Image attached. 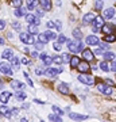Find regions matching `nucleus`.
<instances>
[{"label": "nucleus", "instance_id": "obj_1", "mask_svg": "<svg viewBox=\"0 0 116 122\" xmlns=\"http://www.w3.org/2000/svg\"><path fill=\"white\" fill-rule=\"evenodd\" d=\"M66 42H68L69 50L72 53H80V52L84 50V44H82L81 39L74 38V39H72V41H66Z\"/></svg>", "mask_w": 116, "mask_h": 122}, {"label": "nucleus", "instance_id": "obj_2", "mask_svg": "<svg viewBox=\"0 0 116 122\" xmlns=\"http://www.w3.org/2000/svg\"><path fill=\"white\" fill-rule=\"evenodd\" d=\"M77 79L80 80V81H81V83L86 84V86H93V84H95V79H93V76H90V75L81 73Z\"/></svg>", "mask_w": 116, "mask_h": 122}, {"label": "nucleus", "instance_id": "obj_3", "mask_svg": "<svg viewBox=\"0 0 116 122\" xmlns=\"http://www.w3.org/2000/svg\"><path fill=\"white\" fill-rule=\"evenodd\" d=\"M0 72L7 75V76H11L12 75V66H11V64L7 62V61H1L0 62Z\"/></svg>", "mask_w": 116, "mask_h": 122}, {"label": "nucleus", "instance_id": "obj_4", "mask_svg": "<svg viewBox=\"0 0 116 122\" xmlns=\"http://www.w3.org/2000/svg\"><path fill=\"white\" fill-rule=\"evenodd\" d=\"M97 90H99L101 94H104V95H112V92H113V87H111V86H108V84H105V83L97 84Z\"/></svg>", "mask_w": 116, "mask_h": 122}, {"label": "nucleus", "instance_id": "obj_5", "mask_svg": "<svg viewBox=\"0 0 116 122\" xmlns=\"http://www.w3.org/2000/svg\"><path fill=\"white\" fill-rule=\"evenodd\" d=\"M19 38H20V41L23 44H26V45L34 44V37H32V34H30V33H20Z\"/></svg>", "mask_w": 116, "mask_h": 122}, {"label": "nucleus", "instance_id": "obj_6", "mask_svg": "<svg viewBox=\"0 0 116 122\" xmlns=\"http://www.w3.org/2000/svg\"><path fill=\"white\" fill-rule=\"evenodd\" d=\"M101 30H103L104 34H115L116 26L113 23H104L103 27H101Z\"/></svg>", "mask_w": 116, "mask_h": 122}, {"label": "nucleus", "instance_id": "obj_7", "mask_svg": "<svg viewBox=\"0 0 116 122\" xmlns=\"http://www.w3.org/2000/svg\"><path fill=\"white\" fill-rule=\"evenodd\" d=\"M77 69L81 72V73H88L89 72V69H90V66H89V64H88V61H81L80 64H78V66H77Z\"/></svg>", "mask_w": 116, "mask_h": 122}, {"label": "nucleus", "instance_id": "obj_8", "mask_svg": "<svg viewBox=\"0 0 116 122\" xmlns=\"http://www.w3.org/2000/svg\"><path fill=\"white\" fill-rule=\"evenodd\" d=\"M82 58L85 61H92L95 58V53L92 52L90 49H84L82 50Z\"/></svg>", "mask_w": 116, "mask_h": 122}, {"label": "nucleus", "instance_id": "obj_9", "mask_svg": "<svg viewBox=\"0 0 116 122\" xmlns=\"http://www.w3.org/2000/svg\"><path fill=\"white\" fill-rule=\"evenodd\" d=\"M115 15H116V10L115 8H107V10H104L103 18L104 19H112Z\"/></svg>", "mask_w": 116, "mask_h": 122}, {"label": "nucleus", "instance_id": "obj_10", "mask_svg": "<svg viewBox=\"0 0 116 122\" xmlns=\"http://www.w3.org/2000/svg\"><path fill=\"white\" fill-rule=\"evenodd\" d=\"M99 38L96 37V35H88L86 37V44L89 45V46H95V45H99Z\"/></svg>", "mask_w": 116, "mask_h": 122}, {"label": "nucleus", "instance_id": "obj_11", "mask_svg": "<svg viewBox=\"0 0 116 122\" xmlns=\"http://www.w3.org/2000/svg\"><path fill=\"white\" fill-rule=\"evenodd\" d=\"M58 73H60L58 69H54V68H47V69L45 71V75H46L47 77H50V79L57 77V75H58Z\"/></svg>", "mask_w": 116, "mask_h": 122}, {"label": "nucleus", "instance_id": "obj_12", "mask_svg": "<svg viewBox=\"0 0 116 122\" xmlns=\"http://www.w3.org/2000/svg\"><path fill=\"white\" fill-rule=\"evenodd\" d=\"M95 14L93 12H88V14H85L84 15V18H82V22L85 23V25H88V23H92L93 22V19H95Z\"/></svg>", "mask_w": 116, "mask_h": 122}, {"label": "nucleus", "instance_id": "obj_13", "mask_svg": "<svg viewBox=\"0 0 116 122\" xmlns=\"http://www.w3.org/2000/svg\"><path fill=\"white\" fill-rule=\"evenodd\" d=\"M93 26L95 27H103V25H104V18L103 16H100V15H97V16H95V19H93Z\"/></svg>", "mask_w": 116, "mask_h": 122}, {"label": "nucleus", "instance_id": "obj_14", "mask_svg": "<svg viewBox=\"0 0 116 122\" xmlns=\"http://www.w3.org/2000/svg\"><path fill=\"white\" fill-rule=\"evenodd\" d=\"M69 118L70 119H74V121H82V119H86V115H82V114H77V113H69Z\"/></svg>", "mask_w": 116, "mask_h": 122}, {"label": "nucleus", "instance_id": "obj_15", "mask_svg": "<svg viewBox=\"0 0 116 122\" xmlns=\"http://www.w3.org/2000/svg\"><path fill=\"white\" fill-rule=\"evenodd\" d=\"M39 3H41V7L45 11H50L51 10V0H39Z\"/></svg>", "mask_w": 116, "mask_h": 122}, {"label": "nucleus", "instance_id": "obj_16", "mask_svg": "<svg viewBox=\"0 0 116 122\" xmlns=\"http://www.w3.org/2000/svg\"><path fill=\"white\" fill-rule=\"evenodd\" d=\"M58 91L61 92V94H64V95H69L70 94V91H69V86L65 83H61L60 86H58Z\"/></svg>", "mask_w": 116, "mask_h": 122}, {"label": "nucleus", "instance_id": "obj_17", "mask_svg": "<svg viewBox=\"0 0 116 122\" xmlns=\"http://www.w3.org/2000/svg\"><path fill=\"white\" fill-rule=\"evenodd\" d=\"M9 98H11V92H8V91H4L0 94V102L1 103H7L9 100Z\"/></svg>", "mask_w": 116, "mask_h": 122}, {"label": "nucleus", "instance_id": "obj_18", "mask_svg": "<svg viewBox=\"0 0 116 122\" xmlns=\"http://www.w3.org/2000/svg\"><path fill=\"white\" fill-rule=\"evenodd\" d=\"M80 62H81V58H80V57H77V56H73L72 58H70V62H69V64H70V66H72V68H77Z\"/></svg>", "mask_w": 116, "mask_h": 122}, {"label": "nucleus", "instance_id": "obj_19", "mask_svg": "<svg viewBox=\"0 0 116 122\" xmlns=\"http://www.w3.org/2000/svg\"><path fill=\"white\" fill-rule=\"evenodd\" d=\"M11 66H12V69H19V65H20V61H19V58L15 56H12L11 58Z\"/></svg>", "mask_w": 116, "mask_h": 122}, {"label": "nucleus", "instance_id": "obj_20", "mask_svg": "<svg viewBox=\"0 0 116 122\" xmlns=\"http://www.w3.org/2000/svg\"><path fill=\"white\" fill-rule=\"evenodd\" d=\"M0 115H4V117H11L12 113H11V110L7 107V106H1L0 107Z\"/></svg>", "mask_w": 116, "mask_h": 122}, {"label": "nucleus", "instance_id": "obj_21", "mask_svg": "<svg viewBox=\"0 0 116 122\" xmlns=\"http://www.w3.org/2000/svg\"><path fill=\"white\" fill-rule=\"evenodd\" d=\"M11 87L18 91V88H19V90H23V88H24V84L20 83L19 80H12V81H11Z\"/></svg>", "mask_w": 116, "mask_h": 122}, {"label": "nucleus", "instance_id": "obj_22", "mask_svg": "<svg viewBox=\"0 0 116 122\" xmlns=\"http://www.w3.org/2000/svg\"><path fill=\"white\" fill-rule=\"evenodd\" d=\"M27 31H28L30 34H38V26L34 25V23H28V26H27Z\"/></svg>", "mask_w": 116, "mask_h": 122}, {"label": "nucleus", "instance_id": "obj_23", "mask_svg": "<svg viewBox=\"0 0 116 122\" xmlns=\"http://www.w3.org/2000/svg\"><path fill=\"white\" fill-rule=\"evenodd\" d=\"M24 15H26V8H23V7H16V10H15V16L20 18V16H24Z\"/></svg>", "mask_w": 116, "mask_h": 122}, {"label": "nucleus", "instance_id": "obj_24", "mask_svg": "<svg viewBox=\"0 0 116 122\" xmlns=\"http://www.w3.org/2000/svg\"><path fill=\"white\" fill-rule=\"evenodd\" d=\"M103 56H104V60L105 61H111V60H115V53H112V52H104L103 53Z\"/></svg>", "mask_w": 116, "mask_h": 122}, {"label": "nucleus", "instance_id": "obj_25", "mask_svg": "<svg viewBox=\"0 0 116 122\" xmlns=\"http://www.w3.org/2000/svg\"><path fill=\"white\" fill-rule=\"evenodd\" d=\"M14 56V52L12 50H11V49H5L4 52H3V58H5V60H9V58H11V57Z\"/></svg>", "mask_w": 116, "mask_h": 122}, {"label": "nucleus", "instance_id": "obj_26", "mask_svg": "<svg viewBox=\"0 0 116 122\" xmlns=\"http://www.w3.org/2000/svg\"><path fill=\"white\" fill-rule=\"evenodd\" d=\"M38 39L41 41V42H43V44H47L49 41H50L46 33H42V34H39V35H38Z\"/></svg>", "mask_w": 116, "mask_h": 122}, {"label": "nucleus", "instance_id": "obj_27", "mask_svg": "<svg viewBox=\"0 0 116 122\" xmlns=\"http://www.w3.org/2000/svg\"><path fill=\"white\" fill-rule=\"evenodd\" d=\"M38 4V0H27V8L28 10H34Z\"/></svg>", "mask_w": 116, "mask_h": 122}, {"label": "nucleus", "instance_id": "obj_28", "mask_svg": "<svg viewBox=\"0 0 116 122\" xmlns=\"http://www.w3.org/2000/svg\"><path fill=\"white\" fill-rule=\"evenodd\" d=\"M104 41L105 42H115L116 41V37H115V34H105V37H104Z\"/></svg>", "mask_w": 116, "mask_h": 122}, {"label": "nucleus", "instance_id": "obj_29", "mask_svg": "<svg viewBox=\"0 0 116 122\" xmlns=\"http://www.w3.org/2000/svg\"><path fill=\"white\" fill-rule=\"evenodd\" d=\"M49 119H50V121H56V122H61V121H62L61 115H58V114H50V115H49Z\"/></svg>", "mask_w": 116, "mask_h": 122}, {"label": "nucleus", "instance_id": "obj_30", "mask_svg": "<svg viewBox=\"0 0 116 122\" xmlns=\"http://www.w3.org/2000/svg\"><path fill=\"white\" fill-rule=\"evenodd\" d=\"M100 68H101V69H103L104 72H108V71H109V66H108V62H107L105 60L100 62Z\"/></svg>", "mask_w": 116, "mask_h": 122}, {"label": "nucleus", "instance_id": "obj_31", "mask_svg": "<svg viewBox=\"0 0 116 122\" xmlns=\"http://www.w3.org/2000/svg\"><path fill=\"white\" fill-rule=\"evenodd\" d=\"M73 37L74 38H77V39H81L82 38V33L80 29H76V30H73Z\"/></svg>", "mask_w": 116, "mask_h": 122}, {"label": "nucleus", "instance_id": "obj_32", "mask_svg": "<svg viewBox=\"0 0 116 122\" xmlns=\"http://www.w3.org/2000/svg\"><path fill=\"white\" fill-rule=\"evenodd\" d=\"M35 15H32V14H28V15H26V20L27 23H35Z\"/></svg>", "mask_w": 116, "mask_h": 122}, {"label": "nucleus", "instance_id": "obj_33", "mask_svg": "<svg viewBox=\"0 0 116 122\" xmlns=\"http://www.w3.org/2000/svg\"><path fill=\"white\" fill-rule=\"evenodd\" d=\"M16 99L18 100H24L26 99V94H24L23 91H18L16 92Z\"/></svg>", "mask_w": 116, "mask_h": 122}, {"label": "nucleus", "instance_id": "obj_34", "mask_svg": "<svg viewBox=\"0 0 116 122\" xmlns=\"http://www.w3.org/2000/svg\"><path fill=\"white\" fill-rule=\"evenodd\" d=\"M53 62H56L57 65H61V64H62V57L61 56H53Z\"/></svg>", "mask_w": 116, "mask_h": 122}, {"label": "nucleus", "instance_id": "obj_35", "mask_svg": "<svg viewBox=\"0 0 116 122\" xmlns=\"http://www.w3.org/2000/svg\"><path fill=\"white\" fill-rule=\"evenodd\" d=\"M103 5H104L103 0H96V1H95V8L96 10H101V8H103Z\"/></svg>", "mask_w": 116, "mask_h": 122}, {"label": "nucleus", "instance_id": "obj_36", "mask_svg": "<svg viewBox=\"0 0 116 122\" xmlns=\"http://www.w3.org/2000/svg\"><path fill=\"white\" fill-rule=\"evenodd\" d=\"M45 33L47 34V37H49V39H50V41H53V39H56V38H57V34H56V33H53V31H50V30L45 31Z\"/></svg>", "mask_w": 116, "mask_h": 122}, {"label": "nucleus", "instance_id": "obj_37", "mask_svg": "<svg viewBox=\"0 0 116 122\" xmlns=\"http://www.w3.org/2000/svg\"><path fill=\"white\" fill-rule=\"evenodd\" d=\"M57 39H58V42H60L61 45L64 44V42H66V41H68V38H66V37H65L64 34H60V35H57Z\"/></svg>", "mask_w": 116, "mask_h": 122}, {"label": "nucleus", "instance_id": "obj_38", "mask_svg": "<svg viewBox=\"0 0 116 122\" xmlns=\"http://www.w3.org/2000/svg\"><path fill=\"white\" fill-rule=\"evenodd\" d=\"M99 44H100V48L103 49V50H105V52L109 50V48H111V46L108 45V42H105V41H104V42H99Z\"/></svg>", "mask_w": 116, "mask_h": 122}, {"label": "nucleus", "instance_id": "obj_39", "mask_svg": "<svg viewBox=\"0 0 116 122\" xmlns=\"http://www.w3.org/2000/svg\"><path fill=\"white\" fill-rule=\"evenodd\" d=\"M70 58H72V57H70L69 53H64V54H62V62H70Z\"/></svg>", "mask_w": 116, "mask_h": 122}, {"label": "nucleus", "instance_id": "obj_40", "mask_svg": "<svg viewBox=\"0 0 116 122\" xmlns=\"http://www.w3.org/2000/svg\"><path fill=\"white\" fill-rule=\"evenodd\" d=\"M43 62H45V65H51V62H53V57H49V56H46L45 58H43Z\"/></svg>", "mask_w": 116, "mask_h": 122}, {"label": "nucleus", "instance_id": "obj_41", "mask_svg": "<svg viewBox=\"0 0 116 122\" xmlns=\"http://www.w3.org/2000/svg\"><path fill=\"white\" fill-rule=\"evenodd\" d=\"M53 111L56 114H58V115H64V111H62L60 107H57V106H53Z\"/></svg>", "mask_w": 116, "mask_h": 122}, {"label": "nucleus", "instance_id": "obj_42", "mask_svg": "<svg viewBox=\"0 0 116 122\" xmlns=\"http://www.w3.org/2000/svg\"><path fill=\"white\" fill-rule=\"evenodd\" d=\"M22 1H23V0H12V3H11V4L16 8V7H20V5H22Z\"/></svg>", "mask_w": 116, "mask_h": 122}, {"label": "nucleus", "instance_id": "obj_43", "mask_svg": "<svg viewBox=\"0 0 116 122\" xmlns=\"http://www.w3.org/2000/svg\"><path fill=\"white\" fill-rule=\"evenodd\" d=\"M43 46H45V44H43V42H41V41H38V42L35 44V48L38 49V50H42Z\"/></svg>", "mask_w": 116, "mask_h": 122}, {"label": "nucleus", "instance_id": "obj_44", "mask_svg": "<svg viewBox=\"0 0 116 122\" xmlns=\"http://www.w3.org/2000/svg\"><path fill=\"white\" fill-rule=\"evenodd\" d=\"M104 83L108 84V86H111V87H115V81L111 80V79H105V81H104Z\"/></svg>", "mask_w": 116, "mask_h": 122}, {"label": "nucleus", "instance_id": "obj_45", "mask_svg": "<svg viewBox=\"0 0 116 122\" xmlns=\"http://www.w3.org/2000/svg\"><path fill=\"white\" fill-rule=\"evenodd\" d=\"M43 11H45V10L42 8V7H41V8H37V16H43V15H45V14H43Z\"/></svg>", "mask_w": 116, "mask_h": 122}, {"label": "nucleus", "instance_id": "obj_46", "mask_svg": "<svg viewBox=\"0 0 116 122\" xmlns=\"http://www.w3.org/2000/svg\"><path fill=\"white\" fill-rule=\"evenodd\" d=\"M53 46H54V50H57V52H60V50H61V48H62L60 42H56V44L53 45Z\"/></svg>", "mask_w": 116, "mask_h": 122}, {"label": "nucleus", "instance_id": "obj_47", "mask_svg": "<svg viewBox=\"0 0 116 122\" xmlns=\"http://www.w3.org/2000/svg\"><path fill=\"white\" fill-rule=\"evenodd\" d=\"M12 27L15 29V30H20V23H19V22H14L12 23Z\"/></svg>", "mask_w": 116, "mask_h": 122}, {"label": "nucleus", "instance_id": "obj_48", "mask_svg": "<svg viewBox=\"0 0 116 122\" xmlns=\"http://www.w3.org/2000/svg\"><path fill=\"white\" fill-rule=\"evenodd\" d=\"M113 62H112V66H111V71L112 72H116V60H112Z\"/></svg>", "mask_w": 116, "mask_h": 122}, {"label": "nucleus", "instance_id": "obj_49", "mask_svg": "<svg viewBox=\"0 0 116 122\" xmlns=\"http://www.w3.org/2000/svg\"><path fill=\"white\" fill-rule=\"evenodd\" d=\"M46 26H47L49 29H54V27H56V25H54V23H53L51 20H49V22H47V25H46Z\"/></svg>", "mask_w": 116, "mask_h": 122}, {"label": "nucleus", "instance_id": "obj_50", "mask_svg": "<svg viewBox=\"0 0 116 122\" xmlns=\"http://www.w3.org/2000/svg\"><path fill=\"white\" fill-rule=\"evenodd\" d=\"M103 49H97V50H95V54H97V56H103Z\"/></svg>", "mask_w": 116, "mask_h": 122}, {"label": "nucleus", "instance_id": "obj_51", "mask_svg": "<svg viewBox=\"0 0 116 122\" xmlns=\"http://www.w3.org/2000/svg\"><path fill=\"white\" fill-rule=\"evenodd\" d=\"M5 29V22L4 20H0V30H4Z\"/></svg>", "mask_w": 116, "mask_h": 122}, {"label": "nucleus", "instance_id": "obj_52", "mask_svg": "<svg viewBox=\"0 0 116 122\" xmlns=\"http://www.w3.org/2000/svg\"><path fill=\"white\" fill-rule=\"evenodd\" d=\"M56 27H57V30H61V27H62V25H61V22L58 20V22H56Z\"/></svg>", "mask_w": 116, "mask_h": 122}, {"label": "nucleus", "instance_id": "obj_53", "mask_svg": "<svg viewBox=\"0 0 116 122\" xmlns=\"http://www.w3.org/2000/svg\"><path fill=\"white\" fill-rule=\"evenodd\" d=\"M35 73L38 75V76H41V75H43V71L42 69H35Z\"/></svg>", "mask_w": 116, "mask_h": 122}, {"label": "nucleus", "instance_id": "obj_54", "mask_svg": "<svg viewBox=\"0 0 116 122\" xmlns=\"http://www.w3.org/2000/svg\"><path fill=\"white\" fill-rule=\"evenodd\" d=\"M35 103H39V105H45V102L43 100H39V99H34Z\"/></svg>", "mask_w": 116, "mask_h": 122}, {"label": "nucleus", "instance_id": "obj_55", "mask_svg": "<svg viewBox=\"0 0 116 122\" xmlns=\"http://www.w3.org/2000/svg\"><path fill=\"white\" fill-rule=\"evenodd\" d=\"M26 79H27V83L30 84L31 87H32V86H34V84H32V81H31V79H30V77H28V76H26Z\"/></svg>", "mask_w": 116, "mask_h": 122}, {"label": "nucleus", "instance_id": "obj_56", "mask_svg": "<svg viewBox=\"0 0 116 122\" xmlns=\"http://www.w3.org/2000/svg\"><path fill=\"white\" fill-rule=\"evenodd\" d=\"M46 56H47L46 53H41V54H39V58H41V60H43V58H45Z\"/></svg>", "mask_w": 116, "mask_h": 122}, {"label": "nucleus", "instance_id": "obj_57", "mask_svg": "<svg viewBox=\"0 0 116 122\" xmlns=\"http://www.w3.org/2000/svg\"><path fill=\"white\" fill-rule=\"evenodd\" d=\"M11 113H12V114H18V113H19V109H12V110H11Z\"/></svg>", "mask_w": 116, "mask_h": 122}, {"label": "nucleus", "instance_id": "obj_58", "mask_svg": "<svg viewBox=\"0 0 116 122\" xmlns=\"http://www.w3.org/2000/svg\"><path fill=\"white\" fill-rule=\"evenodd\" d=\"M22 62H23V64H28V60H27V58H22Z\"/></svg>", "mask_w": 116, "mask_h": 122}, {"label": "nucleus", "instance_id": "obj_59", "mask_svg": "<svg viewBox=\"0 0 116 122\" xmlns=\"http://www.w3.org/2000/svg\"><path fill=\"white\" fill-rule=\"evenodd\" d=\"M31 56H32V57H38V53H37V52H32V53H31Z\"/></svg>", "mask_w": 116, "mask_h": 122}, {"label": "nucleus", "instance_id": "obj_60", "mask_svg": "<svg viewBox=\"0 0 116 122\" xmlns=\"http://www.w3.org/2000/svg\"><path fill=\"white\" fill-rule=\"evenodd\" d=\"M97 31H99V27H95V26H93V33H97Z\"/></svg>", "mask_w": 116, "mask_h": 122}, {"label": "nucleus", "instance_id": "obj_61", "mask_svg": "<svg viewBox=\"0 0 116 122\" xmlns=\"http://www.w3.org/2000/svg\"><path fill=\"white\" fill-rule=\"evenodd\" d=\"M0 45H4V39L3 38H0Z\"/></svg>", "mask_w": 116, "mask_h": 122}]
</instances>
